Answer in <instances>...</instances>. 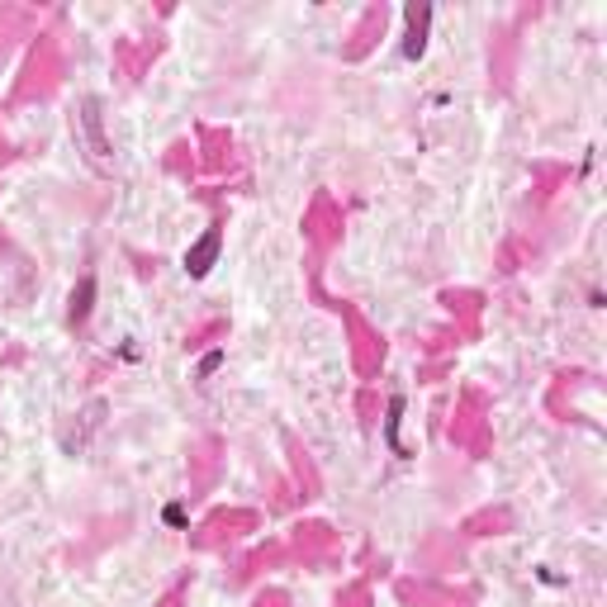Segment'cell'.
<instances>
[{
    "label": "cell",
    "instance_id": "cell-1",
    "mask_svg": "<svg viewBox=\"0 0 607 607\" xmlns=\"http://www.w3.org/2000/svg\"><path fill=\"white\" fill-rule=\"evenodd\" d=\"M71 133H76V143L86 147V157L96 171H110V143H104V133H100V100L96 96H86L81 104H76V119H71Z\"/></svg>",
    "mask_w": 607,
    "mask_h": 607
},
{
    "label": "cell",
    "instance_id": "cell-2",
    "mask_svg": "<svg viewBox=\"0 0 607 607\" xmlns=\"http://www.w3.org/2000/svg\"><path fill=\"white\" fill-rule=\"evenodd\" d=\"M219 247H223V233H219V228H209V233H204V237H200V242H195V247L186 252V270H190L195 280L209 276V266L219 262Z\"/></svg>",
    "mask_w": 607,
    "mask_h": 607
},
{
    "label": "cell",
    "instance_id": "cell-3",
    "mask_svg": "<svg viewBox=\"0 0 607 607\" xmlns=\"http://www.w3.org/2000/svg\"><path fill=\"white\" fill-rule=\"evenodd\" d=\"M428 20H432L428 5H408V43H403V57H422V48H428Z\"/></svg>",
    "mask_w": 607,
    "mask_h": 607
},
{
    "label": "cell",
    "instance_id": "cell-4",
    "mask_svg": "<svg viewBox=\"0 0 607 607\" xmlns=\"http://www.w3.org/2000/svg\"><path fill=\"white\" fill-rule=\"evenodd\" d=\"M90 299H96V280H81V285H76V290H71V309H67V318H71V323L76 328H81L86 323V318H90Z\"/></svg>",
    "mask_w": 607,
    "mask_h": 607
},
{
    "label": "cell",
    "instance_id": "cell-5",
    "mask_svg": "<svg viewBox=\"0 0 607 607\" xmlns=\"http://www.w3.org/2000/svg\"><path fill=\"white\" fill-rule=\"evenodd\" d=\"M399 418H403V399L394 394V399H389V418H385V437H389V446L403 455V446H399Z\"/></svg>",
    "mask_w": 607,
    "mask_h": 607
},
{
    "label": "cell",
    "instance_id": "cell-6",
    "mask_svg": "<svg viewBox=\"0 0 607 607\" xmlns=\"http://www.w3.org/2000/svg\"><path fill=\"white\" fill-rule=\"evenodd\" d=\"M219 361H223V352H209V356L200 361V379H209V375H214V370H219Z\"/></svg>",
    "mask_w": 607,
    "mask_h": 607
}]
</instances>
